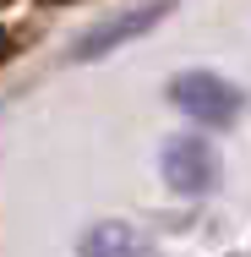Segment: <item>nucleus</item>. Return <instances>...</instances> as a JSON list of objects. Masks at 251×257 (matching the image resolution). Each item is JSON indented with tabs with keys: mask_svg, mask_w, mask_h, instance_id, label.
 <instances>
[{
	"mask_svg": "<svg viewBox=\"0 0 251 257\" xmlns=\"http://www.w3.org/2000/svg\"><path fill=\"white\" fill-rule=\"evenodd\" d=\"M175 104L186 109V115H197L207 126H229L235 120V109H240V93L229 88V82H218V77H207V71H186V77H175Z\"/></svg>",
	"mask_w": 251,
	"mask_h": 257,
	"instance_id": "1",
	"label": "nucleus"
},
{
	"mask_svg": "<svg viewBox=\"0 0 251 257\" xmlns=\"http://www.w3.org/2000/svg\"><path fill=\"white\" fill-rule=\"evenodd\" d=\"M158 170H164V181L175 186V192H186V197H197L213 186V175H218V159L213 148L202 143V137H175V143H164V159H158Z\"/></svg>",
	"mask_w": 251,
	"mask_h": 257,
	"instance_id": "2",
	"label": "nucleus"
},
{
	"mask_svg": "<svg viewBox=\"0 0 251 257\" xmlns=\"http://www.w3.org/2000/svg\"><path fill=\"white\" fill-rule=\"evenodd\" d=\"M158 17H164V6H131L126 17H109V22H99L93 33H82V39H77V60H99L104 50H115V44L137 39L142 28H153Z\"/></svg>",
	"mask_w": 251,
	"mask_h": 257,
	"instance_id": "3",
	"label": "nucleus"
},
{
	"mask_svg": "<svg viewBox=\"0 0 251 257\" xmlns=\"http://www.w3.org/2000/svg\"><path fill=\"white\" fill-rule=\"evenodd\" d=\"M82 257H153L126 224H99L88 241H82Z\"/></svg>",
	"mask_w": 251,
	"mask_h": 257,
	"instance_id": "4",
	"label": "nucleus"
}]
</instances>
